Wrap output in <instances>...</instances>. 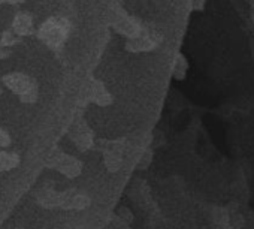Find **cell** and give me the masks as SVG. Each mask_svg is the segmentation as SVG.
<instances>
[{"instance_id":"obj_1","label":"cell","mask_w":254,"mask_h":229,"mask_svg":"<svg viewBox=\"0 0 254 229\" xmlns=\"http://www.w3.org/2000/svg\"><path fill=\"white\" fill-rule=\"evenodd\" d=\"M72 32V24L66 17H48L38 29V38L53 51H60Z\"/></svg>"},{"instance_id":"obj_2","label":"cell","mask_w":254,"mask_h":229,"mask_svg":"<svg viewBox=\"0 0 254 229\" xmlns=\"http://www.w3.org/2000/svg\"><path fill=\"white\" fill-rule=\"evenodd\" d=\"M2 79H3L5 87L8 90H11L14 94H17L18 97H21L27 91L38 87L36 79L32 78L30 75L24 74V72H9V74L3 75Z\"/></svg>"},{"instance_id":"obj_3","label":"cell","mask_w":254,"mask_h":229,"mask_svg":"<svg viewBox=\"0 0 254 229\" xmlns=\"http://www.w3.org/2000/svg\"><path fill=\"white\" fill-rule=\"evenodd\" d=\"M162 36L154 30H142L141 35L126 42V50L130 53H148L159 47Z\"/></svg>"},{"instance_id":"obj_4","label":"cell","mask_w":254,"mask_h":229,"mask_svg":"<svg viewBox=\"0 0 254 229\" xmlns=\"http://www.w3.org/2000/svg\"><path fill=\"white\" fill-rule=\"evenodd\" d=\"M51 165L60 171L63 175L69 177V178H73L76 175L81 174V169H82V165L78 159L72 157V156H67L64 153H60V152H56V157L53 159Z\"/></svg>"},{"instance_id":"obj_5","label":"cell","mask_w":254,"mask_h":229,"mask_svg":"<svg viewBox=\"0 0 254 229\" xmlns=\"http://www.w3.org/2000/svg\"><path fill=\"white\" fill-rule=\"evenodd\" d=\"M12 29L20 36H30L35 33V20L29 11H20L12 20Z\"/></svg>"},{"instance_id":"obj_6","label":"cell","mask_w":254,"mask_h":229,"mask_svg":"<svg viewBox=\"0 0 254 229\" xmlns=\"http://www.w3.org/2000/svg\"><path fill=\"white\" fill-rule=\"evenodd\" d=\"M115 30L120 35L132 39V38H136L138 35H141V32L144 29H142L141 23L136 18H133V17H123V18H120L115 23Z\"/></svg>"},{"instance_id":"obj_7","label":"cell","mask_w":254,"mask_h":229,"mask_svg":"<svg viewBox=\"0 0 254 229\" xmlns=\"http://www.w3.org/2000/svg\"><path fill=\"white\" fill-rule=\"evenodd\" d=\"M90 99H91V102H94L100 106H106V105L112 103L111 93L106 90V87L100 81H93V84L90 87Z\"/></svg>"},{"instance_id":"obj_8","label":"cell","mask_w":254,"mask_h":229,"mask_svg":"<svg viewBox=\"0 0 254 229\" xmlns=\"http://www.w3.org/2000/svg\"><path fill=\"white\" fill-rule=\"evenodd\" d=\"M20 154L14 152H6V150H0V172H6L12 171L20 166Z\"/></svg>"},{"instance_id":"obj_9","label":"cell","mask_w":254,"mask_h":229,"mask_svg":"<svg viewBox=\"0 0 254 229\" xmlns=\"http://www.w3.org/2000/svg\"><path fill=\"white\" fill-rule=\"evenodd\" d=\"M189 71V60L183 53H177L174 59V66H172V76L177 81H183L187 76Z\"/></svg>"},{"instance_id":"obj_10","label":"cell","mask_w":254,"mask_h":229,"mask_svg":"<svg viewBox=\"0 0 254 229\" xmlns=\"http://www.w3.org/2000/svg\"><path fill=\"white\" fill-rule=\"evenodd\" d=\"M21 38H23V36H20V35L11 27V29L3 30L2 35H0V44H2L3 47H6V48H11V47L17 45V44L21 41Z\"/></svg>"},{"instance_id":"obj_11","label":"cell","mask_w":254,"mask_h":229,"mask_svg":"<svg viewBox=\"0 0 254 229\" xmlns=\"http://www.w3.org/2000/svg\"><path fill=\"white\" fill-rule=\"evenodd\" d=\"M73 140H75V143L79 146V147H82V150H85L87 147H90V144H91V132L87 129V126H81V128H78V131H76V135L73 137Z\"/></svg>"},{"instance_id":"obj_12","label":"cell","mask_w":254,"mask_h":229,"mask_svg":"<svg viewBox=\"0 0 254 229\" xmlns=\"http://www.w3.org/2000/svg\"><path fill=\"white\" fill-rule=\"evenodd\" d=\"M12 144L11 135L8 134V131H5L3 128H0V149H8Z\"/></svg>"},{"instance_id":"obj_13","label":"cell","mask_w":254,"mask_h":229,"mask_svg":"<svg viewBox=\"0 0 254 229\" xmlns=\"http://www.w3.org/2000/svg\"><path fill=\"white\" fill-rule=\"evenodd\" d=\"M9 54H11L9 48H6V47H3L2 44H0V60L8 59V57H9Z\"/></svg>"},{"instance_id":"obj_14","label":"cell","mask_w":254,"mask_h":229,"mask_svg":"<svg viewBox=\"0 0 254 229\" xmlns=\"http://www.w3.org/2000/svg\"><path fill=\"white\" fill-rule=\"evenodd\" d=\"M193 9H197V11H200L202 8H203V5H205V0H193Z\"/></svg>"},{"instance_id":"obj_15","label":"cell","mask_w":254,"mask_h":229,"mask_svg":"<svg viewBox=\"0 0 254 229\" xmlns=\"http://www.w3.org/2000/svg\"><path fill=\"white\" fill-rule=\"evenodd\" d=\"M26 0H8V3L9 5H21V3H24Z\"/></svg>"},{"instance_id":"obj_16","label":"cell","mask_w":254,"mask_h":229,"mask_svg":"<svg viewBox=\"0 0 254 229\" xmlns=\"http://www.w3.org/2000/svg\"><path fill=\"white\" fill-rule=\"evenodd\" d=\"M3 90H5V84H3V79L0 78V96L3 94Z\"/></svg>"},{"instance_id":"obj_17","label":"cell","mask_w":254,"mask_h":229,"mask_svg":"<svg viewBox=\"0 0 254 229\" xmlns=\"http://www.w3.org/2000/svg\"><path fill=\"white\" fill-rule=\"evenodd\" d=\"M250 20L254 23V8H250Z\"/></svg>"},{"instance_id":"obj_18","label":"cell","mask_w":254,"mask_h":229,"mask_svg":"<svg viewBox=\"0 0 254 229\" xmlns=\"http://www.w3.org/2000/svg\"><path fill=\"white\" fill-rule=\"evenodd\" d=\"M248 3H250V8H254V0H248Z\"/></svg>"},{"instance_id":"obj_19","label":"cell","mask_w":254,"mask_h":229,"mask_svg":"<svg viewBox=\"0 0 254 229\" xmlns=\"http://www.w3.org/2000/svg\"><path fill=\"white\" fill-rule=\"evenodd\" d=\"M3 3H8V0H0V5H3Z\"/></svg>"}]
</instances>
